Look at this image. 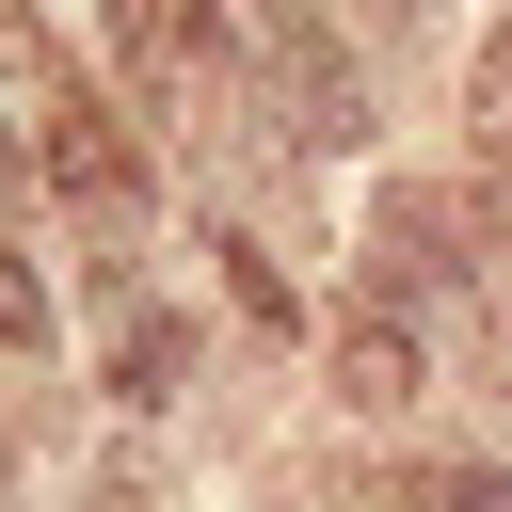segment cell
Masks as SVG:
<instances>
[{"label": "cell", "mask_w": 512, "mask_h": 512, "mask_svg": "<svg viewBox=\"0 0 512 512\" xmlns=\"http://www.w3.org/2000/svg\"><path fill=\"white\" fill-rule=\"evenodd\" d=\"M464 112H480V144H512V32L480 48V96H464Z\"/></svg>", "instance_id": "ba28073f"}, {"label": "cell", "mask_w": 512, "mask_h": 512, "mask_svg": "<svg viewBox=\"0 0 512 512\" xmlns=\"http://www.w3.org/2000/svg\"><path fill=\"white\" fill-rule=\"evenodd\" d=\"M0 352H48V272L16 256V224H0Z\"/></svg>", "instance_id": "8992f818"}, {"label": "cell", "mask_w": 512, "mask_h": 512, "mask_svg": "<svg viewBox=\"0 0 512 512\" xmlns=\"http://www.w3.org/2000/svg\"><path fill=\"white\" fill-rule=\"evenodd\" d=\"M432 512H512V464H448V480H432Z\"/></svg>", "instance_id": "9c48e42d"}, {"label": "cell", "mask_w": 512, "mask_h": 512, "mask_svg": "<svg viewBox=\"0 0 512 512\" xmlns=\"http://www.w3.org/2000/svg\"><path fill=\"white\" fill-rule=\"evenodd\" d=\"M224 288H240V320H256V336H288V272H272L256 240H224Z\"/></svg>", "instance_id": "52a82bcc"}, {"label": "cell", "mask_w": 512, "mask_h": 512, "mask_svg": "<svg viewBox=\"0 0 512 512\" xmlns=\"http://www.w3.org/2000/svg\"><path fill=\"white\" fill-rule=\"evenodd\" d=\"M480 256H464V192H384L368 208V304L400 320V304H448Z\"/></svg>", "instance_id": "7a4b0ae2"}, {"label": "cell", "mask_w": 512, "mask_h": 512, "mask_svg": "<svg viewBox=\"0 0 512 512\" xmlns=\"http://www.w3.org/2000/svg\"><path fill=\"white\" fill-rule=\"evenodd\" d=\"M336 400L400 416V400H416V336H400V320H352V352H336Z\"/></svg>", "instance_id": "5b68a950"}, {"label": "cell", "mask_w": 512, "mask_h": 512, "mask_svg": "<svg viewBox=\"0 0 512 512\" xmlns=\"http://www.w3.org/2000/svg\"><path fill=\"white\" fill-rule=\"evenodd\" d=\"M256 80H272V112H288L304 160H352V144H368V80H352L304 16H256Z\"/></svg>", "instance_id": "6da1fadb"}, {"label": "cell", "mask_w": 512, "mask_h": 512, "mask_svg": "<svg viewBox=\"0 0 512 512\" xmlns=\"http://www.w3.org/2000/svg\"><path fill=\"white\" fill-rule=\"evenodd\" d=\"M0 496H16V448H0Z\"/></svg>", "instance_id": "4fadbf2b"}, {"label": "cell", "mask_w": 512, "mask_h": 512, "mask_svg": "<svg viewBox=\"0 0 512 512\" xmlns=\"http://www.w3.org/2000/svg\"><path fill=\"white\" fill-rule=\"evenodd\" d=\"M0 80H48V32H32V0H0Z\"/></svg>", "instance_id": "30bf717a"}, {"label": "cell", "mask_w": 512, "mask_h": 512, "mask_svg": "<svg viewBox=\"0 0 512 512\" xmlns=\"http://www.w3.org/2000/svg\"><path fill=\"white\" fill-rule=\"evenodd\" d=\"M48 192L80 224H144V144L96 112V96H48Z\"/></svg>", "instance_id": "3957f363"}, {"label": "cell", "mask_w": 512, "mask_h": 512, "mask_svg": "<svg viewBox=\"0 0 512 512\" xmlns=\"http://www.w3.org/2000/svg\"><path fill=\"white\" fill-rule=\"evenodd\" d=\"M96 368H112V400H176V384H192V320H176L160 288H128V256H112V288H96Z\"/></svg>", "instance_id": "277c9868"}, {"label": "cell", "mask_w": 512, "mask_h": 512, "mask_svg": "<svg viewBox=\"0 0 512 512\" xmlns=\"http://www.w3.org/2000/svg\"><path fill=\"white\" fill-rule=\"evenodd\" d=\"M16 192H32V144H16V128H0V224H16Z\"/></svg>", "instance_id": "8fae6325"}, {"label": "cell", "mask_w": 512, "mask_h": 512, "mask_svg": "<svg viewBox=\"0 0 512 512\" xmlns=\"http://www.w3.org/2000/svg\"><path fill=\"white\" fill-rule=\"evenodd\" d=\"M96 16H112V32H128V48H144V16H160V0H96Z\"/></svg>", "instance_id": "7c38bea8"}]
</instances>
